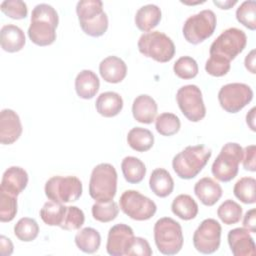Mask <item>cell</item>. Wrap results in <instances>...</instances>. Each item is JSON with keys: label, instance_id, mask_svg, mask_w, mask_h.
<instances>
[{"label": "cell", "instance_id": "14", "mask_svg": "<svg viewBox=\"0 0 256 256\" xmlns=\"http://www.w3.org/2000/svg\"><path fill=\"white\" fill-rule=\"evenodd\" d=\"M222 228L218 221L213 218L203 220L193 234L194 248L202 254L216 252L221 242Z\"/></svg>", "mask_w": 256, "mask_h": 256}, {"label": "cell", "instance_id": "39", "mask_svg": "<svg viewBox=\"0 0 256 256\" xmlns=\"http://www.w3.org/2000/svg\"><path fill=\"white\" fill-rule=\"evenodd\" d=\"M173 71L181 79H192L198 74V64L194 58L182 56L174 63Z\"/></svg>", "mask_w": 256, "mask_h": 256}, {"label": "cell", "instance_id": "31", "mask_svg": "<svg viewBox=\"0 0 256 256\" xmlns=\"http://www.w3.org/2000/svg\"><path fill=\"white\" fill-rule=\"evenodd\" d=\"M65 205L63 203H58L54 201H48L44 203L40 210V217L42 221L49 226H60L62 223L65 211Z\"/></svg>", "mask_w": 256, "mask_h": 256}, {"label": "cell", "instance_id": "33", "mask_svg": "<svg viewBox=\"0 0 256 256\" xmlns=\"http://www.w3.org/2000/svg\"><path fill=\"white\" fill-rule=\"evenodd\" d=\"M15 236L23 242H31L39 234V225L35 219L23 217L17 221L14 226Z\"/></svg>", "mask_w": 256, "mask_h": 256}, {"label": "cell", "instance_id": "19", "mask_svg": "<svg viewBox=\"0 0 256 256\" xmlns=\"http://www.w3.org/2000/svg\"><path fill=\"white\" fill-rule=\"evenodd\" d=\"M99 72L104 81L108 83H120L127 74L126 63L117 56H108L99 64Z\"/></svg>", "mask_w": 256, "mask_h": 256}, {"label": "cell", "instance_id": "11", "mask_svg": "<svg viewBox=\"0 0 256 256\" xmlns=\"http://www.w3.org/2000/svg\"><path fill=\"white\" fill-rule=\"evenodd\" d=\"M120 209L133 220L145 221L154 216L157 206L153 200L136 190H126L119 199Z\"/></svg>", "mask_w": 256, "mask_h": 256}, {"label": "cell", "instance_id": "24", "mask_svg": "<svg viewBox=\"0 0 256 256\" xmlns=\"http://www.w3.org/2000/svg\"><path fill=\"white\" fill-rule=\"evenodd\" d=\"M97 112L103 117H114L118 115L123 108V99L117 92L107 91L101 93L95 102Z\"/></svg>", "mask_w": 256, "mask_h": 256}, {"label": "cell", "instance_id": "27", "mask_svg": "<svg viewBox=\"0 0 256 256\" xmlns=\"http://www.w3.org/2000/svg\"><path fill=\"white\" fill-rule=\"evenodd\" d=\"M171 210L180 219L188 221L197 216L199 208L197 202L190 195L180 194L173 199Z\"/></svg>", "mask_w": 256, "mask_h": 256}, {"label": "cell", "instance_id": "42", "mask_svg": "<svg viewBox=\"0 0 256 256\" xmlns=\"http://www.w3.org/2000/svg\"><path fill=\"white\" fill-rule=\"evenodd\" d=\"M230 67V61L216 55H210L205 64L206 72L214 77H221L226 75L229 72Z\"/></svg>", "mask_w": 256, "mask_h": 256}, {"label": "cell", "instance_id": "16", "mask_svg": "<svg viewBox=\"0 0 256 256\" xmlns=\"http://www.w3.org/2000/svg\"><path fill=\"white\" fill-rule=\"evenodd\" d=\"M22 124L19 115L12 109L0 112V142L3 145L13 144L22 134Z\"/></svg>", "mask_w": 256, "mask_h": 256}, {"label": "cell", "instance_id": "28", "mask_svg": "<svg viewBox=\"0 0 256 256\" xmlns=\"http://www.w3.org/2000/svg\"><path fill=\"white\" fill-rule=\"evenodd\" d=\"M121 170L125 180L131 184L140 183L146 175L145 164L137 157L127 156L121 162Z\"/></svg>", "mask_w": 256, "mask_h": 256}, {"label": "cell", "instance_id": "8", "mask_svg": "<svg viewBox=\"0 0 256 256\" xmlns=\"http://www.w3.org/2000/svg\"><path fill=\"white\" fill-rule=\"evenodd\" d=\"M216 25L215 13L210 9H205L186 19L182 28L183 36L187 42L196 45L211 37Z\"/></svg>", "mask_w": 256, "mask_h": 256}, {"label": "cell", "instance_id": "38", "mask_svg": "<svg viewBox=\"0 0 256 256\" xmlns=\"http://www.w3.org/2000/svg\"><path fill=\"white\" fill-rule=\"evenodd\" d=\"M85 221L84 212L77 206H67L66 211L60 224V228L66 231L78 230L82 227Z\"/></svg>", "mask_w": 256, "mask_h": 256}, {"label": "cell", "instance_id": "37", "mask_svg": "<svg viewBox=\"0 0 256 256\" xmlns=\"http://www.w3.org/2000/svg\"><path fill=\"white\" fill-rule=\"evenodd\" d=\"M237 21L250 30L256 29V2L246 0L236 10Z\"/></svg>", "mask_w": 256, "mask_h": 256}, {"label": "cell", "instance_id": "40", "mask_svg": "<svg viewBox=\"0 0 256 256\" xmlns=\"http://www.w3.org/2000/svg\"><path fill=\"white\" fill-rule=\"evenodd\" d=\"M17 214V197L0 191V221L10 222Z\"/></svg>", "mask_w": 256, "mask_h": 256}, {"label": "cell", "instance_id": "29", "mask_svg": "<svg viewBox=\"0 0 256 256\" xmlns=\"http://www.w3.org/2000/svg\"><path fill=\"white\" fill-rule=\"evenodd\" d=\"M128 145L137 152H145L152 148L154 135L146 128L134 127L127 134Z\"/></svg>", "mask_w": 256, "mask_h": 256}, {"label": "cell", "instance_id": "44", "mask_svg": "<svg viewBox=\"0 0 256 256\" xmlns=\"http://www.w3.org/2000/svg\"><path fill=\"white\" fill-rule=\"evenodd\" d=\"M256 146L249 145L243 149V167L245 170L255 172L256 171Z\"/></svg>", "mask_w": 256, "mask_h": 256}, {"label": "cell", "instance_id": "18", "mask_svg": "<svg viewBox=\"0 0 256 256\" xmlns=\"http://www.w3.org/2000/svg\"><path fill=\"white\" fill-rule=\"evenodd\" d=\"M28 184V173L19 166H11L5 170L2 176L0 191L18 196Z\"/></svg>", "mask_w": 256, "mask_h": 256}, {"label": "cell", "instance_id": "34", "mask_svg": "<svg viewBox=\"0 0 256 256\" xmlns=\"http://www.w3.org/2000/svg\"><path fill=\"white\" fill-rule=\"evenodd\" d=\"M242 207L234 200H225L217 209V216L226 225H233L242 217Z\"/></svg>", "mask_w": 256, "mask_h": 256}, {"label": "cell", "instance_id": "36", "mask_svg": "<svg viewBox=\"0 0 256 256\" xmlns=\"http://www.w3.org/2000/svg\"><path fill=\"white\" fill-rule=\"evenodd\" d=\"M92 216L95 220L107 223L114 220L119 213L118 204L111 200L107 202H96L92 205Z\"/></svg>", "mask_w": 256, "mask_h": 256}, {"label": "cell", "instance_id": "9", "mask_svg": "<svg viewBox=\"0 0 256 256\" xmlns=\"http://www.w3.org/2000/svg\"><path fill=\"white\" fill-rule=\"evenodd\" d=\"M45 195L54 202L69 203L77 201L83 191L81 180L76 176H53L45 183Z\"/></svg>", "mask_w": 256, "mask_h": 256}, {"label": "cell", "instance_id": "35", "mask_svg": "<svg viewBox=\"0 0 256 256\" xmlns=\"http://www.w3.org/2000/svg\"><path fill=\"white\" fill-rule=\"evenodd\" d=\"M180 119L173 113L165 112L155 119V128L157 132L163 136H172L176 134L180 130Z\"/></svg>", "mask_w": 256, "mask_h": 256}, {"label": "cell", "instance_id": "26", "mask_svg": "<svg viewBox=\"0 0 256 256\" xmlns=\"http://www.w3.org/2000/svg\"><path fill=\"white\" fill-rule=\"evenodd\" d=\"M149 187L156 196L165 198L173 192L174 181L166 169L156 168L150 175Z\"/></svg>", "mask_w": 256, "mask_h": 256}, {"label": "cell", "instance_id": "48", "mask_svg": "<svg viewBox=\"0 0 256 256\" xmlns=\"http://www.w3.org/2000/svg\"><path fill=\"white\" fill-rule=\"evenodd\" d=\"M255 107H253L246 115V123L252 131H256L255 128Z\"/></svg>", "mask_w": 256, "mask_h": 256}, {"label": "cell", "instance_id": "2", "mask_svg": "<svg viewBox=\"0 0 256 256\" xmlns=\"http://www.w3.org/2000/svg\"><path fill=\"white\" fill-rule=\"evenodd\" d=\"M211 155V149L204 145H190L173 157L172 168L179 178L189 180L202 171Z\"/></svg>", "mask_w": 256, "mask_h": 256}, {"label": "cell", "instance_id": "15", "mask_svg": "<svg viewBox=\"0 0 256 256\" xmlns=\"http://www.w3.org/2000/svg\"><path fill=\"white\" fill-rule=\"evenodd\" d=\"M133 229L123 223L116 224L109 229L106 250L109 255L122 256L127 252L134 240Z\"/></svg>", "mask_w": 256, "mask_h": 256}, {"label": "cell", "instance_id": "32", "mask_svg": "<svg viewBox=\"0 0 256 256\" xmlns=\"http://www.w3.org/2000/svg\"><path fill=\"white\" fill-rule=\"evenodd\" d=\"M256 180L253 177H242L234 185L233 193L237 199L245 204H254Z\"/></svg>", "mask_w": 256, "mask_h": 256}, {"label": "cell", "instance_id": "47", "mask_svg": "<svg viewBox=\"0 0 256 256\" xmlns=\"http://www.w3.org/2000/svg\"><path fill=\"white\" fill-rule=\"evenodd\" d=\"M244 64L246 69L251 72L252 74H255V50H251L245 57Z\"/></svg>", "mask_w": 256, "mask_h": 256}, {"label": "cell", "instance_id": "25", "mask_svg": "<svg viewBox=\"0 0 256 256\" xmlns=\"http://www.w3.org/2000/svg\"><path fill=\"white\" fill-rule=\"evenodd\" d=\"M161 9L155 4H146L140 7L135 14V25L143 32H149L161 21Z\"/></svg>", "mask_w": 256, "mask_h": 256}, {"label": "cell", "instance_id": "5", "mask_svg": "<svg viewBox=\"0 0 256 256\" xmlns=\"http://www.w3.org/2000/svg\"><path fill=\"white\" fill-rule=\"evenodd\" d=\"M154 241L158 251L164 255H175L183 246L182 227L179 222L162 217L156 221L153 228Z\"/></svg>", "mask_w": 256, "mask_h": 256}, {"label": "cell", "instance_id": "1", "mask_svg": "<svg viewBox=\"0 0 256 256\" xmlns=\"http://www.w3.org/2000/svg\"><path fill=\"white\" fill-rule=\"evenodd\" d=\"M58 23V13L53 6L46 3L37 4L31 13L28 28L29 39L38 46L51 45L56 40Z\"/></svg>", "mask_w": 256, "mask_h": 256}, {"label": "cell", "instance_id": "46", "mask_svg": "<svg viewBox=\"0 0 256 256\" xmlns=\"http://www.w3.org/2000/svg\"><path fill=\"white\" fill-rule=\"evenodd\" d=\"M13 243L4 235L0 236V253L2 256H9L13 253Z\"/></svg>", "mask_w": 256, "mask_h": 256}, {"label": "cell", "instance_id": "12", "mask_svg": "<svg viewBox=\"0 0 256 256\" xmlns=\"http://www.w3.org/2000/svg\"><path fill=\"white\" fill-rule=\"evenodd\" d=\"M176 101L182 114L191 122H199L206 115L202 92L197 85L188 84L178 89Z\"/></svg>", "mask_w": 256, "mask_h": 256}, {"label": "cell", "instance_id": "7", "mask_svg": "<svg viewBox=\"0 0 256 256\" xmlns=\"http://www.w3.org/2000/svg\"><path fill=\"white\" fill-rule=\"evenodd\" d=\"M243 159V148L235 142H228L222 148L214 160L211 172L221 182H229L234 179L239 170V164Z\"/></svg>", "mask_w": 256, "mask_h": 256}, {"label": "cell", "instance_id": "22", "mask_svg": "<svg viewBox=\"0 0 256 256\" xmlns=\"http://www.w3.org/2000/svg\"><path fill=\"white\" fill-rule=\"evenodd\" d=\"M26 42L23 30L14 25H3L0 30V43L4 51L14 53L22 50Z\"/></svg>", "mask_w": 256, "mask_h": 256}, {"label": "cell", "instance_id": "23", "mask_svg": "<svg viewBox=\"0 0 256 256\" xmlns=\"http://www.w3.org/2000/svg\"><path fill=\"white\" fill-rule=\"evenodd\" d=\"M100 81L98 76L88 69L80 71L75 78V90L82 99H91L98 92Z\"/></svg>", "mask_w": 256, "mask_h": 256}, {"label": "cell", "instance_id": "20", "mask_svg": "<svg viewBox=\"0 0 256 256\" xmlns=\"http://www.w3.org/2000/svg\"><path fill=\"white\" fill-rule=\"evenodd\" d=\"M194 193L205 206H213L222 196V188L211 177H203L194 185Z\"/></svg>", "mask_w": 256, "mask_h": 256}, {"label": "cell", "instance_id": "43", "mask_svg": "<svg viewBox=\"0 0 256 256\" xmlns=\"http://www.w3.org/2000/svg\"><path fill=\"white\" fill-rule=\"evenodd\" d=\"M127 255L150 256L152 255V249L146 239L142 237H134V240L127 252Z\"/></svg>", "mask_w": 256, "mask_h": 256}, {"label": "cell", "instance_id": "21", "mask_svg": "<svg viewBox=\"0 0 256 256\" xmlns=\"http://www.w3.org/2000/svg\"><path fill=\"white\" fill-rule=\"evenodd\" d=\"M158 106L156 101L147 94L137 96L132 104V114L136 121L150 124L155 120Z\"/></svg>", "mask_w": 256, "mask_h": 256}, {"label": "cell", "instance_id": "6", "mask_svg": "<svg viewBox=\"0 0 256 256\" xmlns=\"http://www.w3.org/2000/svg\"><path fill=\"white\" fill-rule=\"evenodd\" d=\"M141 54L153 60L166 63L175 55V45L170 37L160 31L143 33L137 43Z\"/></svg>", "mask_w": 256, "mask_h": 256}, {"label": "cell", "instance_id": "13", "mask_svg": "<svg viewBox=\"0 0 256 256\" xmlns=\"http://www.w3.org/2000/svg\"><path fill=\"white\" fill-rule=\"evenodd\" d=\"M253 99L251 87L245 83H228L218 92V101L222 109L228 113H237Z\"/></svg>", "mask_w": 256, "mask_h": 256}, {"label": "cell", "instance_id": "41", "mask_svg": "<svg viewBox=\"0 0 256 256\" xmlns=\"http://www.w3.org/2000/svg\"><path fill=\"white\" fill-rule=\"evenodd\" d=\"M1 11L12 19H24L28 14L27 4L21 0H5L0 4Z\"/></svg>", "mask_w": 256, "mask_h": 256}, {"label": "cell", "instance_id": "4", "mask_svg": "<svg viewBox=\"0 0 256 256\" xmlns=\"http://www.w3.org/2000/svg\"><path fill=\"white\" fill-rule=\"evenodd\" d=\"M117 191V172L113 165L100 163L90 175L89 195L96 202H107L114 199Z\"/></svg>", "mask_w": 256, "mask_h": 256}, {"label": "cell", "instance_id": "10", "mask_svg": "<svg viewBox=\"0 0 256 256\" xmlns=\"http://www.w3.org/2000/svg\"><path fill=\"white\" fill-rule=\"evenodd\" d=\"M247 44V36L245 32L236 27H230L224 30L211 44L209 53L231 60L240 54Z\"/></svg>", "mask_w": 256, "mask_h": 256}, {"label": "cell", "instance_id": "49", "mask_svg": "<svg viewBox=\"0 0 256 256\" xmlns=\"http://www.w3.org/2000/svg\"><path fill=\"white\" fill-rule=\"evenodd\" d=\"M213 3L218 6L220 9H230L231 7H233L236 3L237 0H226V1H217V0H213Z\"/></svg>", "mask_w": 256, "mask_h": 256}, {"label": "cell", "instance_id": "45", "mask_svg": "<svg viewBox=\"0 0 256 256\" xmlns=\"http://www.w3.org/2000/svg\"><path fill=\"white\" fill-rule=\"evenodd\" d=\"M243 227L249 232L256 233V209L248 210L243 217Z\"/></svg>", "mask_w": 256, "mask_h": 256}, {"label": "cell", "instance_id": "17", "mask_svg": "<svg viewBox=\"0 0 256 256\" xmlns=\"http://www.w3.org/2000/svg\"><path fill=\"white\" fill-rule=\"evenodd\" d=\"M227 240L234 256H254L256 254L254 240L245 228H234L230 230Z\"/></svg>", "mask_w": 256, "mask_h": 256}, {"label": "cell", "instance_id": "30", "mask_svg": "<svg viewBox=\"0 0 256 256\" xmlns=\"http://www.w3.org/2000/svg\"><path fill=\"white\" fill-rule=\"evenodd\" d=\"M75 244L84 253H95L101 244L100 233L92 227H85L75 235Z\"/></svg>", "mask_w": 256, "mask_h": 256}, {"label": "cell", "instance_id": "3", "mask_svg": "<svg viewBox=\"0 0 256 256\" xmlns=\"http://www.w3.org/2000/svg\"><path fill=\"white\" fill-rule=\"evenodd\" d=\"M76 13L83 32L91 37H100L108 29V16L100 0H81L76 5Z\"/></svg>", "mask_w": 256, "mask_h": 256}]
</instances>
